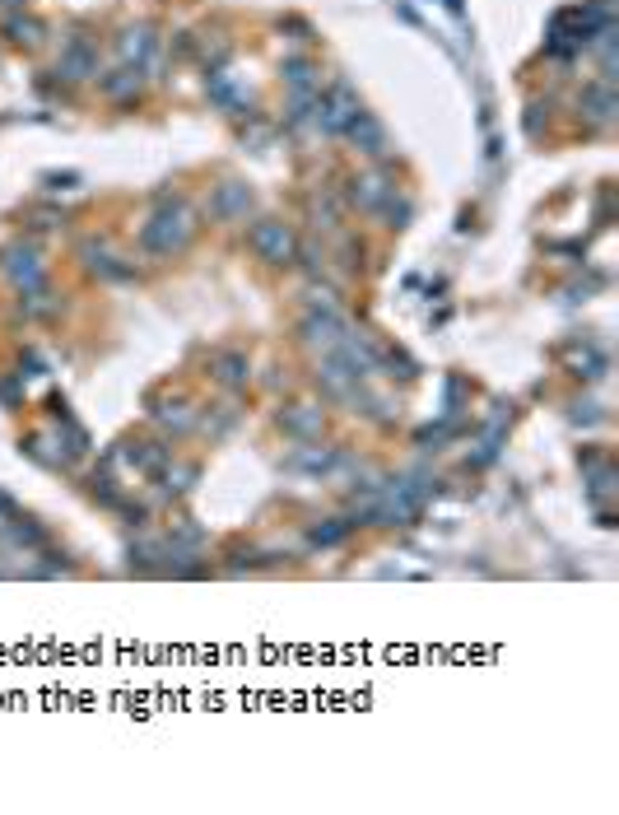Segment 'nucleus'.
I'll return each mask as SVG.
<instances>
[{
	"label": "nucleus",
	"mask_w": 619,
	"mask_h": 815,
	"mask_svg": "<svg viewBox=\"0 0 619 815\" xmlns=\"http://www.w3.org/2000/svg\"><path fill=\"white\" fill-rule=\"evenodd\" d=\"M187 480H196V466H177V471L168 466V471H163V489H168V494H182Z\"/></svg>",
	"instance_id": "27"
},
{
	"label": "nucleus",
	"mask_w": 619,
	"mask_h": 815,
	"mask_svg": "<svg viewBox=\"0 0 619 815\" xmlns=\"http://www.w3.org/2000/svg\"><path fill=\"white\" fill-rule=\"evenodd\" d=\"M252 252L266 266H294L298 261V238H294V229L284 224V219H261L252 229Z\"/></svg>",
	"instance_id": "2"
},
{
	"label": "nucleus",
	"mask_w": 619,
	"mask_h": 815,
	"mask_svg": "<svg viewBox=\"0 0 619 815\" xmlns=\"http://www.w3.org/2000/svg\"><path fill=\"white\" fill-rule=\"evenodd\" d=\"M336 457H340L336 448H303L289 457V466H294V471H312V476H331Z\"/></svg>",
	"instance_id": "17"
},
{
	"label": "nucleus",
	"mask_w": 619,
	"mask_h": 815,
	"mask_svg": "<svg viewBox=\"0 0 619 815\" xmlns=\"http://www.w3.org/2000/svg\"><path fill=\"white\" fill-rule=\"evenodd\" d=\"M280 429L298 443H317L326 429V410L322 406H284L280 410Z\"/></svg>",
	"instance_id": "6"
},
{
	"label": "nucleus",
	"mask_w": 619,
	"mask_h": 815,
	"mask_svg": "<svg viewBox=\"0 0 619 815\" xmlns=\"http://www.w3.org/2000/svg\"><path fill=\"white\" fill-rule=\"evenodd\" d=\"M61 75L66 80H89V75H98V52L89 47V42H70L66 52H61Z\"/></svg>",
	"instance_id": "13"
},
{
	"label": "nucleus",
	"mask_w": 619,
	"mask_h": 815,
	"mask_svg": "<svg viewBox=\"0 0 619 815\" xmlns=\"http://www.w3.org/2000/svg\"><path fill=\"white\" fill-rule=\"evenodd\" d=\"M154 420L163 424V429H173V434H187L191 424H196V410L187 406V401H154Z\"/></svg>",
	"instance_id": "16"
},
{
	"label": "nucleus",
	"mask_w": 619,
	"mask_h": 815,
	"mask_svg": "<svg viewBox=\"0 0 619 815\" xmlns=\"http://www.w3.org/2000/svg\"><path fill=\"white\" fill-rule=\"evenodd\" d=\"M317 387H322L331 401H350L359 378H354V368L340 359V354H322V364H317Z\"/></svg>",
	"instance_id": "5"
},
{
	"label": "nucleus",
	"mask_w": 619,
	"mask_h": 815,
	"mask_svg": "<svg viewBox=\"0 0 619 815\" xmlns=\"http://www.w3.org/2000/svg\"><path fill=\"white\" fill-rule=\"evenodd\" d=\"M345 331H350V326H345V317L340 313H308L303 317V340H308L312 350H322V354L336 350L340 340H345Z\"/></svg>",
	"instance_id": "7"
},
{
	"label": "nucleus",
	"mask_w": 619,
	"mask_h": 815,
	"mask_svg": "<svg viewBox=\"0 0 619 815\" xmlns=\"http://www.w3.org/2000/svg\"><path fill=\"white\" fill-rule=\"evenodd\" d=\"M0 531H5V541L10 545H28V550L42 545V527H33V522H14L10 517V522H0Z\"/></svg>",
	"instance_id": "22"
},
{
	"label": "nucleus",
	"mask_w": 619,
	"mask_h": 815,
	"mask_svg": "<svg viewBox=\"0 0 619 815\" xmlns=\"http://www.w3.org/2000/svg\"><path fill=\"white\" fill-rule=\"evenodd\" d=\"M80 257H84V266H89V275H98V280H131V266H126L122 257L103 252L98 243H84Z\"/></svg>",
	"instance_id": "12"
},
{
	"label": "nucleus",
	"mask_w": 619,
	"mask_h": 815,
	"mask_svg": "<svg viewBox=\"0 0 619 815\" xmlns=\"http://www.w3.org/2000/svg\"><path fill=\"white\" fill-rule=\"evenodd\" d=\"M19 313H24V317H47V313H56V303H52V294H42V289H28V299L19 303Z\"/></svg>",
	"instance_id": "24"
},
{
	"label": "nucleus",
	"mask_w": 619,
	"mask_h": 815,
	"mask_svg": "<svg viewBox=\"0 0 619 815\" xmlns=\"http://www.w3.org/2000/svg\"><path fill=\"white\" fill-rule=\"evenodd\" d=\"M312 215L322 219L317 229H336V224H340V205L331 201V196H312Z\"/></svg>",
	"instance_id": "25"
},
{
	"label": "nucleus",
	"mask_w": 619,
	"mask_h": 815,
	"mask_svg": "<svg viewBox=\"0 0 619 815\" xmlns=\"http://www.w3.org/2000/svg\"><path fill=\"white\" fill-rule=\"evenodd\" d=\"M350 527H354V522H340V517H336V522H317V527L308 531V541L326 550V545H340V541H345V536H350Z\"/></svg>",
	"instance_id": "21"
},
{
	"label": "nucleus",
	"mask_w": 619,
	"mask_h": 815,
	"mask_svg": "<svg viewBox=\"0 0 619 815\" xmlns=\"http://www.w3.org/2000/svg\"><path fill=\"white\" fill-rule=\"evenodd\" d=\"M28 457H33V462H42V466H66L70 462V457H66V452H52V438H28Z\"/></svg>",
	"instance_id": "23"
},
{
	"label": "nucleus",
	"mask_w": 619,
	"mask_h": 815,
	"mask_svg": "<svg viewBox=\"0 0 619 815\" xmlns=\"http://www.w3.org/2000/svg\"><path fill=\"white\" fill-rule=\"evenodd\" d=\"M345 136H350L364 154H373V159L377 154H387V131H382V122H377L373 112H359V117L345 126Z\"/></svg>",
	"instance_id": "11"
},
{
	"label": "nucleus",
	"mask_w": 619,
	"mask_h": 815,
	"mask_svg": "<svg viewBox=\"0 0 619 815\" xmlns=\"http://www.w3.org/2000/svg\"><path fill=\"white\" fill-rule=\"evenodd\" d=\"M210 373H215L219 387H229V392H243L247 382H252V359L238 350H224L210 359Z\"/></svg>",
	"instance_id": "9"
},
{
	"label": "nucleus",
	"mask_w": 619,
	"mask_h": 815,
	"mask_svg": "<svg viewBox=\"0 0 619 815\" xmlns=\"http://www.w3.org/2000/svg\"><path fill=\"white\" fill-rule=\"evenodd\" d=\"M122 457L135 466V471H163V462H168V448H159V443H126Z\"/></svg>",
	"instance_id": "18"
},
{
	"label": "nucleus",
	"mask_w": 619,
	"mask_h": 815,
	"mask_svg": "<svg viewBox=\"0 0 619 815\" xmlns=\"http://www.w3.org/2000/svg\"><path fill=\"white\" fill-rule=\"evenodd\" d=\"M308 308L312 313H336V289L331 285H308Z\"/></svg>",
	"instance_id": "26"
},
{
	"label": "nucleus",
	"mask_w": 619,
	"mask_h": 815,
	"mask_svg": "<svg viewBox=\"0 0 619 815\" xmlns=\"http://www.w3.org/2000/svg\"><path fill=\"white\" fill-rule=\"evenodd\" d=\"M0 271H5V280H10L14 289H42V257H38V247L33 243H14L5 247V261H0Z\"/></svg>",
	"instance_id": "3"
},
{
	"label": "nucleus",
	"mask_w": 619,
	"mask_h": 815,
	"mask_svg": "<svg viewBox=\"0 0 619 815\" xmlns=\"http://www.w3.org/2000/svg\"><path fill=\"white\" fill-rule=\"evenodd\" d=\"M582 108L592 122H615V89L606 80L601 84H587V94H582Z\"/></svg>",
	"instance_id": "15"
},
{
	"label": "nucleus",
	"mask_w": 619,
	"mask_h": 815,
	"mask_svg": "<svg viewBox=\"0 0 619 815\" xmlns=\"http://www.w3.org/2000/svg\"><path fill=\"white\" fill-rule=\"evenodd\" d=\"M140 66H122V70H112V75H103V94L112 98V103H126V98L140 94Z\"/></svg>",
	"instance_id": "14"
},
{
	"label": "nucleus",
	"mask_w": 619,
	"mask_h": 815,
	"mask_svg": "<svg viewBox=\"0 0 619 815\" xmlns=\"http://www.w3.org/2000/svg\"><path fill=\"white\" fill-rule=\"evenodd\" d=\"M117 52H122V66H159V38H154V28L149 24H131L122 28V38H117Z\"/></svg>",
	"instance_id": "4"
},
{
	"label": "nucleus",
	"mask_w": 619,
	"mask_h": 815,
	"mask_svg": "<svg viewBox=\"0 0 619 815\" xmlns=\"http://www.w3.org/2000/svg\"><path fill=\"white\" fill-rule=\"evenodd\" d=\"M196 238V210L187 201H177V196H163L159 210L149 215V224L140 229V247L154 252V257H173L182 247Z\"/></svg>",
	"instance_id": "1"
},
{
	"label": "nucleus",
	"mask_w": 619,
	"mask_h": 815,
	"mask_svg": "<svg viewBox=\"0 0 619 815\" xmlns=\"http://www.w3.org/2000/svg\"><path fill=\"white\" fill-rule=\"evenodd\" d=\"M5 33H10V42H19V47H38V42H42V24H38V19H28V14L5 19Z\"/></svg>",
	"instance_id": "20"
},
{
	"label": "nucleus",
	"mask_w": 619,
	"mask_h": 815,
	"mask_svg": "<svg viewBox=\"0 0 619 815\" xmlns=\"http://www.w3.org/2000/svg\"><path fill=\"white\" fill-rule=\"evenodd\" d=\"M252 187L247 182H224V187L215 191V201H210V215L215 219H247V210H252Z\"/></svg>",
	"instance_id": "10"
},
{
	"label": "nucleus",
	"mask_w": 619,
	"mask_h": 815,
	"mask_svg": "<svg viewBox=\"0 0 619 815\" xmlns=\"http://www.w3.org/2000/svg\"><path fill=\"white\" fill-rule=\"evenodd\" d=\"M284 84H289L294 94H312V89H317V66H312V61H303V56L284 61Z\"/></svg>",
	"instance_id": "19"
},
{
	"label": "nucleus",
	"mask_w": 619,
	"mask_h": 815,
	"mask_svg": "<svg viewBox=\"0 0 619 815\" xmlns=\"http://www.w3.org/2000/svg\"><path fill=\"white\" fill-rule=\"evenodd\" d=\"M345 196H350L354 210H364V215H377V210H382V205L391 201V187H387V177H382V173H364V177H354Z\"/></svg>",
	"instance_id": "8"
}]
</instances>
